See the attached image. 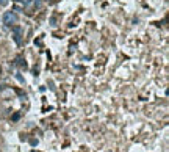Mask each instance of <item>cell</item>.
<instances>
[{
	"mask_svg": "<svg viewBox=\"0 0 169 152\" xmlns=\"http://www.w3.org/2000/svg\"><path fill=\"white\" fill-rule=\"evenodd\" d=\"M3 24L6 27H13V25H16L17 24V14L14 11H6L5 14H3Z\"/></svg>",
	"mask_w": 169,
	"mask_h": 152,
	"instance_id": "1",
	"label": "cell"
},
{
	"mask_svg": "<svg viewBox=\"0 0 169 152\" xmlns=\"http://www.w3.org/2000/svg\"><path fill=\"white\" fill-rule=\"evenodd\" d=\"M13 35H14L16 44H20V43H22V28H20V27L13 25Z\"/></svg>",
	"mask_w": 169,
	"mask_h": 152,
	"instance_id": "2",
	"label": "cell"
},
{
	"mask_svg": "<svg viewBox=\"0 0 169 152\" xmlns=\"http://www.w3.org/2000/svg\"><path fill=\"white\" fill-rule=\"evenodd\" d=\"M33 6H35V10L39 11L42 8V0H33Z\"/></svg>",
	"mask_w": 169,
	"mask_h": 152,
	"instance_id": "3",
	"label": "cell"
},
{
	"mask_svg": "<svg viewBox=\"0 0 169 152\" xmlns=\"http://www.w3.org/2000/svg\"><path fill=\"white\" fill-rule=\"evenodd\" d=\"M16 61H17V63H16V64H19V66H20V67H25V66H27V63H25V60H24V58H22V57H19V58H17V60H16Z\"/></svg>",
	"mask_w": 169,
	"mask_h": 152,
	"instance_id": "4",
	"label": "cell"
},
{
	"mask_svg": "<svg viewBox=\"0 0 169 152\" xmlns=\"http://www.w3.org/2000/svg\"><path fill=\"white\" fill-rule=\"evenodd\" d=\"M9 0H0V6H6Z\"/></svg>",
	"mask_w": 169,
	"mask_h": 152,
	"instance_id": "5",
	"label": "cell"
},
{
	"mask_svg": "<svg viewBox=\"0 0 169 152\" xmlns=\"http://www.w3.org/2000/svg\"><path fill=\"white\" fill-rule=\"evenodd\" d=\"M13 119H14V121H17V119H19V113H16L14 116H13Z\"/></svg>",
	"mask_w": 169,
	"mask_h": 152,
	"instance_id": "6",
	"label": "cell"
},
{
	"mask_svg": "<svg viewBox=\"0 0 169 152\" xmlns=\"http://www.w3.org/2000/svg\"><path fill=\"white\" fill-rule=\"evenodd\" d=\"M30 143H31V144H33V146H36V144H38V140H31V141H30Z\"/></svg>",
	"mask_w": 169,
	"mask_h": 152,
	"instance_id": "7",
	"label": "cell"
}]
</instances>
